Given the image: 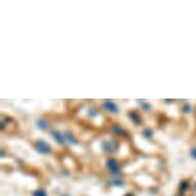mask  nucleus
Instances as JSON below:
<instances>
[{
	"label": "nucleus",
	"instance_id": "nucleus-8",
	"mask_svg": "<svg viewBox=\"0 0 196 196\" xmlns=\"http://www.w3.org/2000/svg\"><path fill=\"white\" fill-rule=\"evenodd\" d=\"M191 153H192V156H193V157H195V158H196V149H193Z\"/></svg>",
	"mask_w": 196,
	"mask_h": 196
},
{
	"label": "nucleus",
	"instance_id": "nucleus-7",
	"mask_svg": "<svg viewBox=\"0 0 196 196\" xmlns=\"http://www.w3.org/2000/svg\"><path fill=\"white\" fill-rule=\"evenodd\" d=\"M68 138H66V139H68L70 142H72V143H75V140L73 139V137H71V136H67Z\"/></svg>",
	"mask_w": 196,
	"mask_h": 196
},
{
	"label": "nucleus",
	"instance_id": "nucleus-5",
	"mask_svg": "<svg viewBox=\"0 0 196 196\" xmlns=\"http://www.w3.org/2000/svg\"><path fill=\"white\" fill-rule=\"evenodd\" d=\"M37 125L40 127V129H44L46 126H47V123H46V121H44V120H39V121L37 122Z\"/></svg>",
	"mask_w": 196,
	"mask_h": 196
},
{
	"label": "nucleus",
	"instance_id": "nucleus-2",
	"mask_svg": "<svg viewBox=\"0 0 196 196\" xmlns=\"http://www.w3.org/2000/svg\"><path fill=\"white\" fill-rule=\"evenodd\" d=\"M104 107L106 108L107 110H108V111L113 112V113H115V112L118 111L117 106H116L113 102H110V101H106V102L104 103Z\"/></svg>",
	"mask_w": 196,
	"mask_h": 196
},
{
	"label": "nucleus",
	"instance_id": "nucleus-9",
	"mask_svg": "<svg viewBox=\"0 0 196 196\" xmlns=\"http://www.w3.org/2000/svg\"><path fill=\"white\" fill-rule=\"evenodd\" d=\"M194 191L196 192V184H195V186H194Z\"/></svg>",
	"mask_w": 196,
	"mask_h": 196
},
{
	"label": "nucleus",
	"instance_id": "nucleus-11",
	"mask_svg": "<svg viewBox=\"0 0 196 196\" xmlns=\"http://www.w3.org/2000/svg\"><path fill=\"white\" fill-rule=\"evenodd\" d=\"M64 196H69V195H64Z\"/></svg>",
	"mask_w": 196,
	"mask_h": 196
},
{
	"label": "nucleus",
	"instance_id": "nucleus-4",
	"mask_svg": "<svg viewBox=\"0 0 196 196\" xmlns=\"http://www.w3.org/2000/svg\"><path fill=\"white\" fill-rule=\"evenodd\" d=\"M52 135L55 136V139L57 140L59 143H64V141H65V138H64L63 135H61V133H59V131H52Z\"/></svg>",
	"mask_w": 196,
	"mask_h": 196
},
{
	"label": "nucleus",
	"instance_id": "nucleus-1",
	"mask_svg": "<svg viewBox=\"0 0 196 196\" xmlns=\"http://www.w3.org/2000/svg\"><path fill=\"white\" fill-rule=\"evenodd\" d=\"M107 165H108L109 170H111L112 172H114V174H117V172H119V166H118L117 162H116L115 160H113V159H109L108 162H107Z\"/></svg>",
	"mask_w": 196,
	"mask_h": 196
},
{
	"label": "nucleus",
	"instance_id": "nucleus-3",
	"mask_svg": "<svg viewBox=\"0 0 196 196\" xmlns=\"http://www.w3.org/2000/svg\"><path fill=\"white\" fill-rule=\"evenodd\" d=\"M37 149H38V151L41 153H47V152H49V150H50L48 144H46V143H44V142H39V143H38Z\"/></svg>",
	"mask_w": 196,
	"mask_h": 196
},
{
	"label": "nucleus",
	"instance_id": "nucleus-10",
	"mask_svg": "<svg viewBox=\"0 0 196 196\" xmlns=\"http://www.w3.org/2000/svg\"><path fill=\"white\" fill-rule=\"evenodd\" d=\"M126 196H133V195H131V194H129V195H126Z\"/></svg>",
	"mask_w": 196,
	"mask_h": 196
},
{
	"label": "nucleus",
	"instance_id": "nucleus-6",
	"mask_svg": "<svg viewBox=\"0 0 196 196\" xmlns=\"http://www.w3.org/2000/svg\"><path fill=\"white\" fill-rule=\"evenodd\" d=\"M34 196H46V193L44 190H38L34 193Z\"/></svg>",
	"mask_w": 196,
	"mask_h": 196
}]
</instances>
